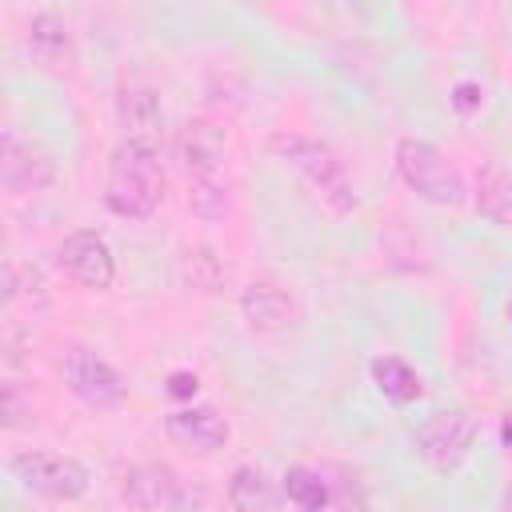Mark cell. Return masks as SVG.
Returning a JSON list of instances; mask_svg holds the SVG:
<instances>
[{"mask_svg":"<svg viewBox=\"0 0 512 512\" xmlns=\"http://www.w3.org/2000/svg\"><path fill=\"white\" fill-rule=\"evenodd\" d=\"M228 504L240 508V512H272L280 504V492L276 484L264 476V468H252V464H240L228 480Z\"/></svg>","mask_w":512,"mask_h":512,"instance_id":"cell-17","label":"cell"},{"mask_svg":"<svg viewBox=\"0 0 512 512\" xmlns=\"http://www.w3.org/2000/svg\"><path fill=\"white\" fill-rule=\"evenodd\" d=\"M120 500L128 508H144V512L188 508V492L168 464H132L120 480Z\"/></svg>","mask_w":512,"mask_h":512,"instance_id":"cell-10","label":"cell"},{"mask_svg":"<svg viewBox=\"0 0 512 512\" xmlns=\"http://www.w3.org/2000/svg\"><path fill=\"white\" fill-rule=\"evenodd\" d=\"M64 384H68V392L84 404V408H92V412H112V408H120L124 404V396H128V384H124V376L116 372V364H108L96 348H88V344H72L68 352H64Z\"/></svg>","mask_w":512,"mask_h":512,"instance_id":"cell-6","label":"cell"},{"mask_svg":"<svg viewBox=\"0 0 512 512\" xmlns=\"http://www.w3.org/2000/svg\"><path fill=\"white\" fill-rule=\"evenodd\" d=\"M228 200H232L228 172H216V176H192V180H188V208H192V216H200L204 224L224 220V216H228Z\"/></svg>","mask_w":512,"mask_h":512,"instance_id":"cell-20","label":"cell"},{"mask_svg":"<svg viewBox=\"0 0 512 512\" xmlns=\"http://www.w3.org/2000/svg\"><path fill=\"white\" fill-rule=\"evenodd\" d=\"M504 444H512V420L504 424Z\"/></svg>","mask_w":512,"mask_h":512,"instance_id":"cell-26","label":"cell"},{"mask_svg":"<svg viewBox=\"0 0 512 512\" xmlns=\"http://www.w3.org/2000/svg\"><path fill=\"white\" fill-rule=\"evenodd\" d=\"M12 480L44 500H80L88 492V468L72 456H56V452H16L8 460Z\"/></svg>","mask_w":512,"mask_h":512,"instance_id":"cell-5","label":"cell"},{"mask_svg":"<svg viewBox=\"0 0 512 512\" xmlns=\"http://www.w3.org/2000/svg\"><path fill=\"white\" fill-rule=\"evenodd\" d=\"M284 500L304 508V512H320L336 500L332 492V480L320 472V468H308V464H292L284 472Z\"/></svg>","mask_w":512,"mask_h":512,"instance_id":"cell-18","label":"cell"},{"mask_svg":"<svg viewBox=\"0 0 512 512\" xmlns=\"http://www.w3.org/2000/svg\"><path fill=\"white\" fill-rule=\"evenodd\" d=\"M500 508H508V512H512V484H508V492L500 496Z\"/></svg>","mask_w":512,"mask_h":512,"instance_id":"cell-25","label":"cell"},{"mask_svg":"<svg viewBox=\"0 0 512 512\" xmlns=\"http://www.w3.org/2000/svg\"><path fill=\"white\" fill-rule=\"evenodd\" d=\"M164 436L172 444L188 448V452L208 456V452H216V448L228 444L232 428L220 416V408H212V404H188V408H176V412L164 416Z\"/></svg>","mask_w":512,"mask_h":512,"instance_id":"cell-11","label":"cell"},{"mask_svg":"<svg viewBox=\"0 0 512 512\" xmlns=\"http://www.w3.org/2000/svg\"><path fill=\"white\" fill-rule=\"evenodd\" d=\"M20 300H28L32 312H44V304H48V284H44V276H40L36 264L8 260V264H4V308L16 312Z\"/></svg>","mask_w":512,"mask_h":512,"instance_id":"cell-19","label":"cell"},{"mask_svg":"<svg viewBox=\"0 0 512 512\" xmlns=\"http://www.w3.org/2000/svg\"><path fill=\"white\" fill-rule=\"evenodd\" d=\"M240 312H244V324L260 336H276V332H288L296 324V304L292 296L272 284V280H256L244 288L240 296Z\"/></svg>","mask_w":512,"mask_h":512,"instance_id":"cell-14","label":"cell"},{"mask_svg":"<svg viewBox=\"0 0 512 512\" xmlns=\"http://www.w3.org/2000/svg\"><path fill=\"white\" fill-rule=\"evenodd\" d=\"M476 436H480L476 412H468V408H444V412L428 416V420L416 428L412 448H416V456H420L424 468L448 476V472H456V468L468 460Z\"/></svg>","mask_w":512,"mask_h":512,"instance_id":"cell-4","label":"cell"},{"mask_svg":"<svg viewBox=\"0 0 512 512\" xmlns=\"http://www.w3.org/2000/svg\"><path fill=\"white\" fill-rule=\"evenodd\" d=\"M164 184L168 180H164V164H160L156 144L120 140V148L112 152V164H108L104 204L112 216L148 220L164 204Z\"/></svg>","mask_w":512,"mask_h":512,"instance_id":"cell-1","label":"cell"},{"mask_svg":"<svg viewBox=\"0 0 512 512\" xmlns=\"http://www.w3.org/2000/svg\"><path fill=\"white\" fill-rule=\"evenodd\" d=\"M180 280L188 292L216 296V292H224V264L216 260L212 248H188L180 256Z\"/></svg>","mask_w":512,"mask_h":512,"instance_id":"cell-21","label":"cell"},{"mask_svg":"<svg viewBox=\"0 0 512 512\" xmlns=\"http://www.w3.org/2000/svg\"><path fill=\"white\" fill-rule=\"evenodd\" d=\"M56 264H60V272H64L72 284L92 288V292H104V288H112V280H116V256H112L108 240H104L100 232H92V228L68 232V236L56 244Z\"/></svg>","mask_w":512,"mask_h":512,"instance_id":"cell-8","label":"cell"},{"mask_svg":"<svg viewBox=\"0 0 512 512\" xmlns=\"http://www.w3.org/2000/svg\"><path fill=\"white\" fill-rule=\"evenodd\" d=\"M0 424L8 428V432H16V428H24V424H32V404L20 396V384L16 380H4V396H0Z\"/></svg>","mask_w":512,"mask_h":512,"instance_id":"cell-22","label":"cell"},{"mask_svg":"<svg viewBox=\"0 0 512 512\" xmlns=\"http://www.w3.org/2000/svg\"><path fill=\"white\" fill-rule=\"evenodd\" d=\"M196 388H200L196 372H172L164 392H168V396H176V400H192V396H196Z\"/></svg>","mask_w":512,"mask_h":512,"instance_id":"cell-24","label":"cell"},{"mask_svg":"<svg viewBox=\"0 0 512 512\" xmlns=\"http://www.w3.org/2000/svg\"><path fill=\"white\" fill-rule=\"evenodd\" d=\"M368 376H372L376 392H380L384 400H392V404H412V400L424 396V376H420L404 356H392V352L376 356V360L368 364Z\"/></svg>","mask_w":512,"mask_h":512,"instance_id":"cell-15","label":"cell"},{"mask_svg":"<svg viewBox=\"0 0 512 512\" xmlns=\"http://www.w3.org/2000/svg\"><path fill=\"white\" fill-rule=\"evenodd\" d=\"M396 172L408 184V192L432 208H456L464 200V172L432 144L420 136H404L396 144Z\"/></svg>","mask_w":512,"mask_h":512,"instance_id":"cell-3","label":"cell"},{"mask_svg":"<svg viewBox=\"0 0 512 512\" xmlns=\"http://www.w3.org/2000/svg\"><path fill=\"white\" fill-rule=\"evenodd\" d=\"M476 212L496 224V228H512V172L488 164L476 176Z\"/></svg>","mask_w":512,"mask_h":512,"instance_id":"cell-16","label":"cell"},{"mask_svg":"<svg viewBox=\"0 0 512 512\" xmlns=\"http://www.w3.org/2000/svg\"><path fill=\"white\" fill-rule=\"evenodd\" d=\"M448 100H452V108H456V112H464V116H468V112H476V108L484 104V88H480V84H472V80H460V84L452 88V96H448Z\"/></svg>","mask_w":512,"mask_h":512,"instance_id":"cell-23","label":"cell"},{"mask_svg":"<svg viewBox=\"0 0 512 512\" xmlns=\"http://www.w3.org/2000/svg\"><path fill=\"white\" fill-rule=\"evenodd\" d=\"M176 160L184 168V180L228 172V132L208 116L188 120L176 132Z\"/></svg>","mask_w":512,"mask_h":512,"instance_id":"cell-9","label":"cell"},{"mask_svg":"<svg viewBox=\"0 0 512 512\" xmlns=\"http://www.w3.org/2000/svg\"><path fill=\"white\" fill-rule=\"evenodd\" d=\"M24 48H28V60L48 72V76H64L76 60L72 52V32L68 24L56 16V12H36L28 20V32H24Z\"/></svg>","mask_w":512,"mask_h":512,"instance_id":"cell-12","label":"cell"},{"mask_svg":"<svg viewBox=\"0 0 512 512\" xmlns=\"http://www.w3.org/2000/svg\"><path fill=\"white\" fill-rule=\"evenodd\" d=\"M116 120L124 128V140H140V144H160V128H164V108L152 84L144 80H128L116 92Z\"/></svg>","mask_w":512,"mask_h":512,"instance_id":"cell-13","label":"cell"},{"mask_svg":"<svg viewBox=\"0 0 512 512\" xmlns=\"http://www.w3.org/2000/svg\"><path fill=\"white\" fill-rule=\"evenodd\" d=\"M508 320H512V304H508Z\"/></svg>","mask_w":512,"mask_h":512,"instance_id":"cell-27","label":"cell"},{"mask_svg":"<svg viewBox=\"0 0 512 512\" xmlns=\"http://www.w3.org/2000/svg\"><path fill=\"white\" fill-rule=\"evenodd\" d=\"M272 152L316 192V200H324L336 216H348L356 212V188H352V176L344 172V160L316 136H304V132H276L272 136Z\"/></svg>","mask_w":512,"mask_h":512,"instance_id":"cell-2","label":"cell"},{"mask_svg":"<svg viewBox=\"0 0 512 512\" xmlns=\"http://www.w3.org/2000/svg\"><path fill=\"white\" fill-rule=\"evenodd\" d=\"M56 180V160L44 144H36L32 136H24L20 128H4L0 136V184L12 196H28V192H44Z\"/></svg>","mask_w":512,"mask_h":512,"instance_id":"cell-7","label":"cell"}]
</instances>
